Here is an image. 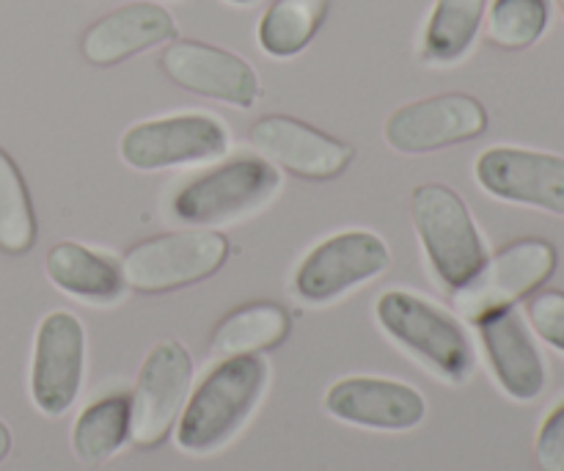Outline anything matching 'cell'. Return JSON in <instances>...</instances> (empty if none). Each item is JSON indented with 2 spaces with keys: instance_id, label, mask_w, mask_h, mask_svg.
<instances>
[{
  "instance_id": "19",
  "label": "cell",
  "mask_w": 564,
  "mask_h": 471,
  "mask_svg": "<svg viewBox=\"0 0 564 471\" xmlns=\"http://www.w3.org/2000/svg\"><path fill=\"white\" fill-rule=\"evenodd\" d=\"M290 334V314L273 301L248 303L226 314L213 331V353L242 356V353L273 351Z\"/></svg>"
},
{
  "instance_id": "25",
  "label": "cell",
  "mask_w": 564,
  "mask_h": 471,
  "mask_svg": "<svg viewBox=\"0 0 564 471\" xmlns=\"http://www.w3.org/2000/svg\"><path fill=\"white\" fill-rule=\"evenodd\" d=\"M532 329L556 351H564V292L543 290L534 292L527 303Z\"/></svg>"
},
{
  "instance_id": "4",
  "label": "cell",
  "mask_w": 564,
  "mask_h": 471,
  "mask_svg": "<svg viewBox=\"0 0 564 471\" xmlns=\"http://www.w3.org/2000/svg\"><path fill=\"white\" fill-rule=\"evenodd\" d=\"M231 246L215 229H180L135 243L119 263L124 285L135 292L182 290L218 274Z\"/></svg>"
},
{
  "instance_id": "16",
  "label": "cell",
  "mask_w": 564,
  "mask_h": 471,
  "mask_svg": "<svg viewBox=\"0 0 564 471\" xmlns=\"http://www.w3.org/2000/svg\"><path fill=\"white\" fill-rule=\"evenodd\" d=\"M174 17L158 3L135 0L113 9L110 14L99 17L88 31L83 33L80 50L83 58L94 66H116L132 55L149 47L176 39Z\"/></svg>"
},
{
  "instance_id": "3",
  "label": "cell",
  "mask_w": 564,
  "mask_h": 471,
  "mask_svg": "<svg viewBox=\"0 0 564 471\" xmlns=\"http://www.w3.org/2000/svg\"><path fill=\"white\" fill-rule=\"evenodd\" d=\"M411 215L435 279L452 292L468 285L488 254L466 202L452 188L424 182L413 191Z\"/></svg>"
},
{
  "instance_id": "1",
  "label": "cell",
  "mask_w": 564,
  "mask_h": 471,
  "mask_svg": "<svg viewBox=\"0 0 564 471\" xmlns=\"http://www.w3.org/2000/svg\"><path fill=\"white\" fill-rule=\"evenodd\" d=\"M268 362L259 353L226 356L196 386L176 422V445L185 452H213L246 425L268 386Z\"/></svg>"
},
{
  "instance_id": "24",
  "label": "cell",
  "mask_w": 564,
  "mask_h": 471,
  "mask_svg": "<svg viewBox=\"0 0 564 471\" xmlns=\"http://www.w3.org/2000/svg\"><path fill=\"white\" fill-rule=\"evenodd\" d=\"M549 0H494L488 11V42L501 50H527L545 33Z\"/></svg>"
},
{
  "instance_id": "10",
  "label": "cell",
  "mask_w": 564,
  "mask_h": 471,
  "mask_svg": "<svg viewBox=\"0 0 564 471\" xmlns=\"http://www.w3.org/2000/svg\"><path fill=\"white\" fill-rule=\"evenodd\" d=\"M389 263V246L375 232H339L306 254L292 287L303 301L328 303L364 281L378 279Z\"/></svg>"
},
{
  "instance_id": "18",
  "label": "cell",
  "mask_w": 564,
  "mask_h": 471,
  "mask_svg": "<svg viewBox=\"0 0 564 471\" xmlns=\"http://www.w3.org/2000/svg\"><path fill=\"white\" fill-rule=\"evenodd\" d=\"M44 268L58 290L80 301L116 303L124 296L127 285L119 265L75 240L55 243L47 251Z\"/></svg>"
},
{
  "instance_id": "11",
  "label": "cell",
  "mask_w": 564,
  "mask_h": 471,
  "mask_svg": "<svg viewBox=\"0 0 564 471\" xmlns=\"http://www.w3.org/2000/svg\"><path fill=\"white\" fill-rule=\"evenodd\" d=\"M86 373V331L72 312H50L39 323L31 362L33 406L61 417L77 400Z\"/></svg>"
},
{
  "instance_id": "28",
  "label": "cell",
  "mask_w": 564,
  "mask_h": 471,
  "mask_svg": "<svg viewBox=\"0 0 564 471\" xmlns=\"http://www.w3.org/2000/svg\"><path fill=\"white\" fill-rule=\"evenodd\" d=\"M229 3H235V6H248V3H253V0H229Z\"/></svg>"
},
{
  "instance_id": "14",
  "label": "cell",
  "mask_w": 564,
  "mask_h": 471,
  "mask_svg": "<svg viewBox=\"0 0 564 471\" xmlns=\"http://www.w3.org/2000/svg\"><path fill=\"white\" fill-rule=\"evenodd\" d=\"M248 138L264 160L303 180H336L352 163V147L295 116H262Z\"/></svg>"
},
{
  "instance_id": "15",
  "label": "cell",
  "mask_w": 564,
  "mask_h": 471,
  "mask_svg": "<svg viewBox=\"0 0 564 471\" xmlns=\"http://www.w3.org/2000/svg\"><path fill=\"white\" fill-rule=\"evenodd\" d=\"M325 411L356 428L411 430L427 414L422 392L389 378H345L336 381L325 395Z\"/></svg>"
},
{
  "instance_id": "9",
  "label": "cell",
  "mask_w": 564,
  "mask_h": 471,
  "mask_svg": "<svg viewBox=\"0 0 564 471\" xmlns=\"http://www.w3.org/2000/svg\"><path fill=\"white\" fill-rule=\"evenodd\" d=\"M488 130V110L471 94L449 92L416 99L386 119L383 136L402 154H427L466 143Z\"/></svg>"
},
{
  "instance_id": "2",
  "label": "cell",
  "mask_w": 564,
  "mask_h": 471,
  "mask_svg": "<svg viewBox=\"0 0 564 471\" xmlns=\"http://www.w3.org/2000/svg\"><path fill=\"white\" fill-rule=\"evenodd\" d=\"M378 323L397 345L427 364L449 384H463L474 370V347L452 314L405 290L383 292L375 303Z\"/></svg>"
},
{
  "instance_id": "23",
  "label": "cell",
  "mask_w": 564,
  "mask_h": 471,
  "mask_svg": "<svg viewBox=\"0 0 564 471\" xmlns=\"http://www.w3.org/2000/svg\"><path fill=\"white\" fill-rule=\"evenodd\" d=\"M36 243V215L31 193L14 160L0 149V248L6 254H25Z\"/></svg>"
},
{
  "instance_id": "26",
  "label": "cell",
  "mask_w": 564,
  "mask_h": 471,
  "mask_svg": "<svg viewBox=\"0 0 564 471\" xmlns=\"http://www.w3.org/2000/svg\"><path fill=\"white\" fill-rule=\"evenodd\" d=\"M534 458L543 471H564V403H560L540 425Z\"/></svg>"
},
{
  "instance_id": "20",
  "label": "cell",
  "mask_w": 564,
  "mask_h": 471,
  "mask_svg": "<svg viewBox=\"0 0 564 471\" xmlns=\"http://www.w3.org/2000/svg\"><path fill=\"white\" fill-rule=\"evenodd\" d=\"M132 439L130 397L110 395L83 408L72 428V450L83 463H105Z\"/></svg>"
},
{
  "instance_id": "17",
  "label": "cell",
  "mask_w": 564,
  "mask_h": 471,
  "mask_svg": "<svg viewBox=\"0 0 564 471\" xmlns=\"http://www.w3.org/2000/svg\"><path fill=\"white\" fill-rule=\"evenodd\" d=\"M482 334L485 353L496 381L512 400H534L545 386V367L516 309H499L474 323Z\"/></svg>"
},
{
  "instance_id": "13",
  "label": "cell",
  "mask_w": 564,
  "mask_h": 471,
  "mask_svg": "<svg viewBox=\"0 0 564 471\" xmlns=\"http://www.w3.org/2000/svg\"><path fill=\"white\" fill-rule=\"evenodd\" d=\"M477 182L496 199L564 215V158L518 147H494L474 165Z\"/></svg>"
},
{
  "instance_id": "29",
  "label": "cell",
  "mask_w": 564,
  "mask_h": 471,
  "mask_svg": "<svg viewBox=\"0 0 564 471\" xmlns=\"http://www.w3.org/2000/svg\"><path fill=\"white\" fill-rule=\"evenodd\" d=\"M556 3H560V9H562V17H564V0H556Z\"/></svg>"
},
{
  "instance_id": "6",
  "label": "cell",
  "mask_w": 564,
  "mask_h": 471,
  "mask_svg": "<svg viewBox=\"0 0 564 471\" xmlns=\"http://www.w3.org/2000/svg\"><path fill=\"white\" fill-rule=\"evenodd\" d=\"M556 268V248L540 237H527L501 248L494 259H485L468 285L455 290V309L477 323L485 314L516 307L538 292Z\"/></svg>"
},
{
  "instance_id": "7",
  "label": "cell",
  "mask_w": 564,
  "mask_h": 471,
  "mask_svg": "<svg viewBox=\"0 0 564 471\" xmlns=\"http://www.w3.org/2000/svg\"><path fill=\"white\" fill-rule=\"evenodd\" d=\"M229 130L209 114H176L163 119L138 121L121 136L119 154L138 171L176 169L224 158Z\"/></svg>"
},
{
  "instance_id": "12",
  "label": "cell",
  "mask_w": 564,
  "mask_h": 471,
  "mask_svg": "<svg viewBox=\"0 0 564 471\" xmlns=\"http://www.w3.org/2000/svg\"><path fill=\"white\" fill-rule=\"evenodd\" d=\"M160 69L180 88L202 97L251 108L259 99V77L242 55L218 44L180 39L160 53Z\"/></svg>"
},
{
  "instance_id": "22",
  "label": "cell",
  "mask_w": 564,
  "mask_h": 471,
  "mask_svg": "<svg viewBox=\"0 0 564 471\" xmlns=\"http://www.w3.org/2000/svg\"><path fill=\"white\" fill-rule=\"evenodd\" d=\"M330 0H273L259 22V47L273 58L303 53L323 28Z\"/></svg>"
},
{
  "instance_id": "21",
  "label": "cell",
  "mask_w": 564,
  "mask_h": 471,
  "mask_svg": "<svg viewBox=\"0 0 564 471\" xmlns=\"http://www.w3.org/2000/svg\"><path fill=\"white\" fill-rule=\"evenodd\" d=\"M485 6L488 0H435L433 14L424 25L422 58L435 66L460 61L477 39Z\"/></svg>"
},
{
  "instance_id": "8",
  "label": "cell",
  "mask_w": 564,
  "mask_h": 471,
  "mask_svg": "<svg viewBox=\"0 0 564 471\" xmlns=\"http://www.w3.org/2000/svg\"><path fill=\"white\" fill-rule=\"evenodd\" d=\"M193 362L185 345L163 340L149 351L130 395L132 441L143 450L163 445L191 392Z\"/></svg>"
},
{
  "instance_id": "27",
  "label": "cell",
  "mask_w": 564,
  "mask_h": 471,
  "mask_svg": "<svg viewBox=\"0 0 564 471\" xmlns=\"http://www.w3.org/2000/svg\"><path fill=\"white\" fill-rule=\"evenodd\" d=\"M9 452H11V430L6 428V422L0 419V463L9 458Z\"/></svg>"
},
{
  "instance_id": "5",
  "label": "cell",
  "mask_w": 564,
  "mask_h": 471,
  "mask_svg": "<svg viewBox=\"0 0 564 471\" xmlns=\"http://www.w3.org/2000/svg\"><path fill=\"white\" fill-rule=\"evenodd\" d=\"M279 188L281 174L270 160L242 154L182 185L171 210L182 224H226L268 204Z\"/></svg>"
}]
</instances>
